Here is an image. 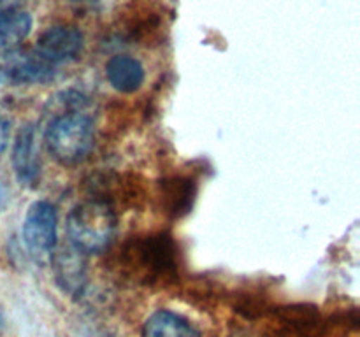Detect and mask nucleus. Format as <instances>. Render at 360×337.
Returning <instances> with one entry per match:
<instances>
[{"instance_id": "f257e3e1", "label": "nucleus", "mask_w": 360, "mask_h": 337, "mask_svg": "<svg viewBox=\"0 0 360 337\" xmlns=\"http://www.w3.org/2000/svg\"><path fill=\"white\" fill-rule=\"evenodd\" d=\"M116 214L101 200H88L70 211L67 218V237L81 255H97L109 248L116 235Z\"/></svg>"}, {"instance_id": "f03ea898", "label": "nucleus", "mask_w": 360, "mask_h": 337, "mask_svg": "<svg viewBox=\"0 0 360 337\" xmlns=\"http://www.w3.org/2000/svg\"><path fill=\"white\" fill-rule=\"evenodd\" d=\"M94 121L84 111L56 114L46 132L49 154L62 165H77L94 147Z\"/></svg>"}, {"instance_id": "7ed1b4c3", "label": "nucleus", "mask_w": 360, "mask_h": 337, "mask_svg": "<svg viewBox=\"0 0 360 337\" xmlns=\"http://www.w3.org/2000/svg\"><path fill=\"white\" fill-rule=\"evenodd\" d=\"M27 251L35 262H49L58 237V216L51 202L37 200L32 204L21 228Z\"/></svg>"}, {"instance_id": "20e7f679", "label": "nucleus", "mask_w": 360, "mask_h": 337, "mask_svg": "<svg viewBox=\"0 0 360 337\" xmlns=\"http://www.w3.org/2000/svg\"><path fill=\"white\" fill-rule=\"evenodd\" d=\"M55 74L56 65L42 58L35 49L11 48L0 53V84H41L51 81Z\"/></svg>"}, {"instance_id": "39448f33", "label": "nucleus", "mask_w": 360, "mask_h": 337, "mask_svg": "<svg viewBox=\"0 0 360 337\" xmlns=\"http://www.w3.org/2000/svg\"><path fill=\"white\" fill-rule=\"evenodd\" d=\"M83 49V34L76 27H51L39 37L35 51L53 65L74 60Z\"/></svg>"}, {"instance_id": "423d86ee", "label": "nucleus", "mask_w": 360, "mask_h": 337, "mask_svg": "<svg viewBox=\"0 0 360 337\" xmlns=\"http://www.w3.org/2000/svg\"><path fill=\"white\" fill-rule=\"evenodd\" d=\"M13 167L21 186L34 188L39 179V154L35 143V128L21 126L13 147Z\"/></svg>"}, {"instance_id": "0eeeda50", "label": "nucleus", "mask_w": 360, "mask_h": 337, "mask_svg": "<svg viewBox=\"0 0 360 337\" xmlns=\"http://www.w3.org/2000/svg\"><path fill=\"white\" fill-rule=\"evenodd\" d=\"M105 77L120 93H134L144 83V67L129 55H116L105 63Z\"/></svg>"}, {"instance_id": "6e6552de", "label": "nucleus", "mask_w": 360, "mask_h": 337, "mask_svg": "<svg viewBox=\"0 0 360 337\" xmlns=\"http://www.w3.org/2000/svg\"><path fill=\"white\" fill-rule=\"evenodd\" d=\"M143 337H202L199 330L178 312L160 309L146 319Z\"/></svg>"}, {"instance_id": "1a4fd4ad", "label": "nucleus", "mask_w": 360, "mask_h": 337, "mask_svg": "<svg viewBox=\"0 0 360 337\" xmlns=\"http://www.w3.org/2000/svg\"><path fill=\"white\" fill-rule=\"evenodd\" d=\"M32 30V16L25 11L0 13V49L16 48L28 37Z\"/></svg>"}, {"instance_id": "9d476101", "label": "nucleus", "mask_w": 360, "mask_h": 337, "mask_svg": "<svg viewBox=\"0 0 360 337\" xmlns=\"http://www.w3.org/2000/svg\"><path fill=\"white\" fill-rule=\"evenodd\" d=\"M81 256L83 255L76 249H70L67 253L63 251V255L56 258V277L63 284V290L77 291L83 284L84 267Z\"/></svg>"}, {"instance_id": "9b49d317", "label": "nucleus", "mask_w": 360, "mask_h": 337, "mask_svg": "<svg viewBox=\"0 0 360 337\" xmlns=\"http://www.w3.org/2000/svg\"><path fill=\"white\" fill-rule=\"evenodd\" d=\"M9 136H11V123L9 119L0 116V154L6 151L7 143H9Z\"/></svg>"}, {"instance_id": "f8f14e48", "label": "nucleus", "mask_w": 360, "mask_h": 337, "mask_svg": "<svg viewBox=\"0 0 360 337\" xmlns=\"http://www.w3.org/2000/svg\"><path fill=\"white\" fill-rule=\"evenodd\" d=\"M23 2H25V0H0V13L20 9V6Z\"/></svg>"}, {"instance_id": "ddd939ff", "label": "nucleus", "mask_w": 360, "mask_h": 337, "mask_svg": "<svg viewBox=\"0 0 360 337\" xmlns=\"http://www.w3.org/2000/svg\"><path fill=\"white\" fill-rule=\"evenodd\" d=\"M4 202H6V186H4L2 176H0V211H2Z\"/></svg>"}, {"instance_id": "4468645a", "label": "nucleus", "mask_w": 360, "mask_h": 337, "mask_svg": "<svg viewBox=\"0 0 360 337\" xmlns=\"http://www.w3.org/2000/svg\"><path fill=\"white\" fill-rule=\"evenodd\" d=\"M0 326H2V316H0Z\"/></svg>"}]
</instances>
